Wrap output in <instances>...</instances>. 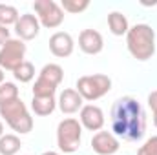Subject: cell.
<instances>
[{
	"label": "cell",
	"mask_w": 157,
	"mask_h": 155,
	"mask_svg": "<svg viewBox=\"0 0 157 155\" xmlns=\"http://www.w3.org/2000/svg\"><path fill=\"white\" fill-rule=\"evenodd\" d=\"M13 75H15V78H17L18 82H22V84L31 82V80L35 78V66H33L31 62L24 60V62H22V64L13 71Z\"/></svg>",
	"instance_id": "obj_19"
},
{
	"label": "cell",
	"mask_w": 157,
	"mask_h": 155,
	"mask_svg": "<svg viewBox=\"0 0 157 155\" xmlns=\"http://www.w3.org/2000/svg\"><path fill=\"white\" fill-rule=\"evenodd\" d=\"M22 148V142L17 135L7 133L0 137V155H17Z\"/></svg>",
	"instance_id": "obj_17"
},
{
	"label": "cell",
	"mask_w": 157,
	"mask_h": 155,
	"mask_svg": "<svg viewBox=\"0 0 157 155\" xmlns=\"http://www.w3.org/2000/svg\"><path fill=\"white\" fill-rule=\"evenodd\" d=\"M121 148L119 139L112 131H97L91 137V150L97 155H115Z\"/></svg>",
	"instance_id": "obj_8"
},
{
	"label": "cell",
	"mask_w": 157,
	"mask_h": 155,
	"mask_svg": "<svg viewBox=\"0 0 157 155\" xmlns=\"http://www.w3.org/2000/svg\"><path fill=\"white\" fill-rule=\"evenodd\" d=\"M15 33L22 42L33 40L40 33V22L37 18V15H31V13L20 15V18L15 24Z\"/></svg>",
	"instance_id": "obj_10"
},
{
	"label": "cell",
	"mask_w": 157,
	"mask_h": 155,
	"mask_svg": "<svg viewBox=\"0 0 157 155\" xmlns=\"http://www.w3.org/2000/svg\"><path fill=\"white\" fill-rule=\"evenodd\" d=\"M11 39V33H9V29L6 28V26H0V47L7 42V40Z\"/></svg>",
	"instance_id": "obj_25"
},
{
	"label": "cell",
	"mask_w": 157,
	"mask_h": 155,
	"mask_svg": "<svg viewBox=\"0 0 157 155\" xmlns=\"http://www.w3.org/2000/svg\"><path fill=\"white\" fill-rule=\"evenodd\" d=\"M42 155H60V153H59V152H51V150H49V152H44Z\"/></svg>",
	"instance_id": "obj_27"
},
{
	"label": "cell",
	"mask_w": 157,
	"mask_h": 155,
	"mask_svg": "<svg viewBox=\"0 0 157 155\" xmlns=\"http://www.w3.org/2000/svg\"><path fill=\"white\" fill-rule=\"evenodd\" d=\"M55 91H57L55 86H51L40 78H37L33 84V97H55Z\"/></svg>",
	"instance_id": "obj_21"
},
{
	"label": "cell",
	"mask_w": 157,
	"mask_h": 155,
	"mask_svg": "<svg viewBox=\"0 0 157 155\" xmlns=\"http://www.w3.org/2000/svg\"><path fill=\"white\" fill-rule=\"evenodd\" d=\"M75 89L84 100H99L112 89V78L102 73H93V75H84L77 78Z\"/></svg>",
	"instance_id": "obj_4"
},
{
	"label": "cell",
	"mask_w": 157,
	"mask_h": 155,
	"mask_svg": "<svg viewBox=\"0 0 157 155\" xmlns=\"http://www.w3.org/2000/svg\"><path fill=\"white\" fill-rule=\"evenodd\" d=\"M26 44L20 39H9L2 47H0V68L6 71H15L26 57Z\"/></svg>",
	"instance_id": "obj_7"
},
{
	"label": "cell",
	"mask_w": 157,
	"mask_h": 155,
	"mask_svg": "<svg viewBox=\"0 0 157 155\" xmlns=\"http://www.w3.org/2000/svg\"><path fill=\"white\" fill-rule=\"evenodd\" d=\"M82 102H84V99L78 95L77 89L68 88V89H64V91L59 95L57 106H59V110H60L62 113H66V115H73V113H77V112L82 110Z\"/></svg>",
	"instance_id": "obj_13"
},
{
	"label": "cell",
	"mask_w": 157,
	"mask_h": 155,
	"mask_svg": "<svg viewBox=\"0 0 157 155\" xmlns=\"http://www.w3.org/2000/svg\"><path fill=\"white\" fill-rule=\"evenodd\" d=\"M20 18L18 15V9L15 6H9V4H0V26H15L17 20Z\"/></svg>",
	"instance_id": "obj_18"
},
{
	"label": "cell",
	"mask_w": 157,
	"mask_h": 155,
	"mask_svg": "<svg viewBox=\"0 0 157 155\" xmlns=\"http://www.w3.org/2000/svg\"><path fill=\"white\" fill-rule=\"evenodd\" d=\"M112 133L128 142H137L146 133V113L135 97H121L110 112Z\"/></svg>",
	"instance_id": "obj_1"
},
{
	"label": "cell",
	"mask_w": 157,
	"mask_h": 155,
	"mask_svg": "<svg viewBox=\"0 0 157 155\" xmlns=\"http://www.w3.org/2000/svg\"><path fill=\"white\" fill-rule=\"evenodd\" d=\"M4 78H6V73H4V70L0 68V84H2V82H6Z\"/></svg>",
	"instance_id": "obj_26"
},
{
	"label": "cell",
	"mask_w": 157,
	"mask_h": 155,
	"mask_svg": "<svg viewBox=\"0 0 157 155\" xmlns=\"http://www.w3.org/2000/svg\"><path fill=\"white\" fill-rule=\"evenodd\" d=\"M82 141V126L77 119L68 117L57 126V146L62 153L77 152Z\"/></svg>",
	"instance_id": "obj_5"
},
{
	"label": "cell",
	"mask_w": 157,
	"mask_h": 155,
	"mask_svg": "<svg viewBox=\"0 0 157 155\" xmlns=\"http://www.w3.org/2000/svg\"><path fill=\"white\" fill-rule=\"evenodd\" d=\"M108 28H110L112 35L122 37V35L128 33L130 24H128V18H126L121 11H112V13L108 15Z\"/></svg>",
	"instance_id": "obj_16"
},
{
	"label": "cell",
	"mask_w": 157,
	"mask_h": 155,
	"mask_svg": "<svg viewBox=\"0 0 157 155\" xmlns=\"http://www.w3.org/2000/svg\"><path fill=\"white\" fill-rule=\"evenodd\" d=\"M75 49V42H73V37L66 31H57L49 37V51L59 57V59H66L73 53Z\"/></svg>",
	"instance_id": "obj_11"
},
{
	"label": "cell",
	"mask_w": 157,
	"mask_h": 155,
	"mask_svg": "<svg viewBox=\"0 0 157 155\" xmlns=\"http://www.w3.org/2000/svg\"><path fill=\"white\" fill-rule=\"evenodd\" d=\"M78 47L86 55H99L104 47V39L97 29H82L78 35Z\"/></svg>",
	"instance_id": "obj_12"
},
{
	"label": "cell",
	"mask_w": 157,
	"mask_h": 155,
	"mask_svg": "<svg viewBox=\"0 0 157 155\" xmlns=\"http://www.w3.org/2000/svg\"><path fill=\"white\" fill-rule=\"evenodd\" d=\"M126 47L130 55L141 62L148 60L155 53V31L148 24H135L126 33Z\"/></svg>",
	"instance_id": "obj_2"
},
{
	"label": "cell",
	"mask_w": 157,
	"mask_h": 155,
	"mask_svg": "<svg viewBox=\"0 0 157 155\" xmlns=\"http://www.w3.org/2000/svg\"><path fill=\"white\" fill-rule=\"evenodd\" d=\"M0 117L7 122V126L13 131H17L20 135L29 133L33 130V117L29 115L28 106L20 100V97L0 104Z\"/></svg>",
	"instance_id": "obj_3"
},
{
	"label": "cell",
	"mask_w": 157,
	"mask_h": 155,
	"mask_svg": "<svg viewBox=\"0 0 157 155\" xmlns=\"http://www.w3.org/2000/svg\"><path fill=\"white\" fill-rule=\"evenodd\" d=\"M78 119H80V120H78L80 126L86 128L88 131H101L102 126H104V122H106L104 112H102L99 106H95V104H86V106H82Z\"/></svg>",
	"instance_id": "obj_9"
},
{
	"label": "cell",
	"mask_w": 157,
	"mask_h": 155,
	"mask_svg": "<svg viewBox=\"0 0 157 155\" xmlns=\"http://www.w3.org/2000/svg\"><path fill=\"white\" fill-rule=\"evenodd\" d=\"M137 155H157V135L146 139V142L137 150Z\"/></svg>",
	"instance_id": "obj_23"
},
{
	"label": "cell",
	"mask_w": 157,
	"mask_h": 155,
	"mask_svg": "<svg viewBox=\"0 0 157 155\" xmlns=\"http://www.w3.org/2000/svg\"><path fill=\"white\" fill-rule=\"evenodd\" d=\"M55 108H57V99L55 97H33L31 99V110L39 117L51 115L55 112Z\"/></svg>",
	"instance_id": "obj_14"
},
{
	"label": "cell",
	"mask_w": 157,
	"mask_h": 155,
	"mask_svg": "<svg viewBox=\"0 0 157 155\" xmlns=\"http://www.w3.org/2000/svg\"><path fill=\"white\" fill-rule=\"evenodd\" d=\"M33 9L37 13L40 26L48 29H55L64 22V11L55 0H37L33 2Z\"/></svg>",
	"instance_id": "obj_6"
},
{
	"label": "cell",
	"mask_w": 157,
	"mask_h": 155,
	"mask_svg": "<svg viewBox=\"0 0 157 155\" xmlns=\"http://www.w3.org/2000/svg\"><path fill=\"white\" fill-rule=\"evenodd\" d=\"M4 135V124H2V120H0V137Z\"/></svg>",
	"instance_id": "obj_28"
},
{
	"label": "cell",
	"mask_w": 157,
	"mask_h": 155,
	"mask_svg": "<svg viewBox=\"0 0 157 155\" xmlns=\"http://www.w3.org/2000/svg\"><path fill=\"white\" fill-rule=\"evenodd\" d=\"M39 78L40 80H44V82H48V84H51V86H55V88H59V84L62 82V78H64V70L59 66V64H46L42 70H40L39 73Z\"/></svg>",
	"instance_id": "obj_15"
},
{
	"label": "cell",
	"mask_w": 157,
	"mask_h": 155,
	"mask_svg": "<svg viewBox=\"0 0 157 155\" xmlns=\"http://www.w3.org/2000/svg\"><path fill=\"white\" fill-rule=\"evenodd\" d=\"M18 99V88L15 82H2L0 84V104Z\"/></svg>",
	"instance_id": "obj_20"
},
{
	"label": "cell",
	"mask_w": 157,
	"mask_h": 155,
	"mask_svg": "<svg viewBox=\"0 0 157 155\" xmlns=\"http://www.w3.org/2000/svg\"><path fill=\"white\" fill-rule=\"evenodd\" d=\"M148 106H150V110L154 113V126L157 128V89L148 95Z\"/></svg>",
	"instance_id": "obj_24"
},
{
	"label": "cell",
	"mask_w": 157,
	"mask_h": 155,
	"mask_svg": "<svg viewBox=\"0 0 157 155\" xmlns=\"http://www.w3.org/2000/svg\"><path fill=\"white\" fill-rule=\"evenodd\" d=\"M60 7L62 11H68V13H82L90 7V2L88 0H62Z\"/></svg>",
	"instance_id": "obj_22"
}]
</instances>
